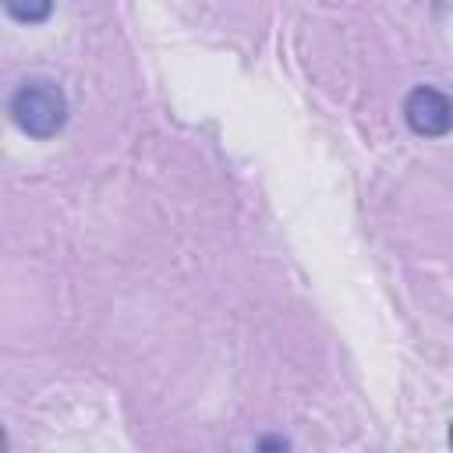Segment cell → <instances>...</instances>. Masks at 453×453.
<instances>
[{
  "instance_id": "1",
  "label": "cell",
  "mask_w": 453,
  "mask_h": 453,
  "mask_svg": "<svg viewBox=\"0 0 453 453\" xmlns=\"http://www.w3.org/2000/svg\"><path fill=\"white\" fill-rule=\"evenodd\" d=\"M7 110L28 138H53L67 120V96L53 78H28L14 88Z\"/></svg>"
},
{
  "instance_id": "2",
  "label": "cell",
  "mask_w": 453,
  "mask_h": 453,
  "mask_svg": "<svg viewBox=\"0 0 453 453\" xmlns=\"http://www.w3.org/2000/svg\"><path fill=\"white\" fill-rule=\"evenodd\" d=\"M403 117H407V127L421 138H442L453 124V106L446 99V92L432 88V85H418L407 103H403Z\"/></svg>"
},
{
  "instance_id": "3",
  "label": "cell",
  "mask_w": 453,
  "mask_h": 453,
  "mask_svg": "<svg viewBox=\"0 0 453 453\" xmlns=\"http://www.w3.org/2000/svg\"><path fill=\"white\" fill-rule=\"evenodd\" d=\"M4 11L21 25H39L53 14V0H0Z\"/></svg>"
},
{
  "instance_id": "4",
  "label": "cell",
  "mask_w": 453,
  "mask_h": 453,
  "mask_svg": "<svg viewBox=\"0 0 453 453\" xmlns=\"http://www.w3.org/2000/svg\"><path fill=\"white\" fill-rule=\"evenodd\" d=\"M4 446H7V435H4V428H0V449H4Z\"/></svg>"
}]
</instances>
